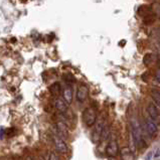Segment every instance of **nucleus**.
<instances>
[{"instance_id": "nucleus-11", "label": "nucleus", "mask_w": 160, "mask_h": 160, "mask_svg": "<svg viewBox=\"0 0 160 160\" xmlns=\"http://www.w3.org/2000/svg\"><path fill=\"white\" fill-rule=\"evenodd\" d=\"M63 101H65L67 104H71L72 101V86H68L63 90Z\"/></svg>"}, {"instance_id": "nucleus-19", "label": "nucleus", "mask_w": 160, "mask_h": 160, "mask_svg": "<svg viewBox=\"0 0 160 160\" xmlns=\"http://www.w3.org/2000/svg\"><path fill=\"white\" fill-rule=\"evenodd\" d=\"M157 48H158V51L160 52V39L158 40V42H157Z\"/></svg>"}, {"instance_id": "nucleus-1", "label": "nucleus", "mask_w": 160, "mask_h": 160, "mask_svg": "<svg viewBox=\"0 0 160 160\" xmlns=\"http://www.w3.org/2000/svg\"><path fill=\"white\" fill-rule=\"evenodd\" d=\"M105 126H106V120H105V118H100L96 122V126L92 132V137H91L93 143H99L101 141V137Z\"/></svg>"}, {"instance_id": "nucleus-18", "label": "nucleus", "mask_w": 160, "mask_h": 160, "mask_svg": "<svg viewBox=\"0 0 160 160\" xmlns=\"http://www.w3.org/2000/svg\"><path fill=\"white\" fill-rule=\"evenodd\" d=\"M154 79H155V81H156L158 84H160V68H158V70L155 72Z\"/></svg>"}, {"instance_id": "nucleus-10", "label": "nucleus", "mask_w": 160, "mask_h": 160, "mask_svg": "<svg viewBox=\"0 0 160 160\" xmlns=\"http://www.w3.org/2000/svg\"><path fill=\"white\" fill-rule=\"evenodd\" d=\"M146 131H147V133L151 137H154L158 132L157 125L152 121H148L147 123H146Z\"/></svg>"}, {"instance_id": "nucleus-2", "label": "nucleus", "mask_w": 160, "mask_h": 160, "mask_svg": "<svg viewBox=\"0 0 160 160\" xmlns=\"http://www.w3.org/2000/svg\"><path fill=\"white\" fill-rule=\"evenodd\" d=\"M82 117H83V122L85 123V125L88 127L94 126L97 122V113H96V110L92 107L86 108Z\"/></svg>"}, {"instance_id": "nucleus-5", "label": "nucleus", "mask_w": 160, "mask_h": 160, "mask_svg": "<svg viewBox=\"0 0 160 160\" xmlns=\"http://www.w3.org/2000/svg\"><path fill=\"white\" fill-rule=\"evenodd\" d=\"M89 97V88L86 85H81L77 90L76 98L80 103H84Z\"/></svg>"}, {"instance_id": "nucleus-13", "label": "nucleus", "mask_w": 160, "mask_h": 160, "mask_svg": "<svg viewBox=\"0 0 160 160\" xmlns=\"http://www.w3.org/2000/svg\"><path fill=\"white\" fill-rule=\"evenodd\" d=\"M152 13H154V12H153L152 8L150 7V6H141L138 9V14L141 17H143V18L147 17L148 15L152 14Z\"/></svg>"}, {"instance_id": "nucleus-9", "label": "nucleus", "mask_w": 160, "mask_h": 160, "mask_svg": "<svg viewBox=\"0 0 160 160\" xmlns=\"http://www.w3.org/2000/svg\"><path fill=\"white\" fill-rule=\"evenodd\" d=\"M122 160H134V154L129 147H123L120 150Z\"/></svg>"}, {"instance_id": "nucleus-21", "label": "nucleus", "mask_w": 160, "mask_h": 160, "mask_svg": "<svg viewBox=\"0 0 160 160\" xmlns=\"http://www.w3.org/2000/svg\"><path fill=\"white\" fill-rule=\"evenodd\" d=\"M26 160H33V159H32V158H31V157L29 156V157H27V159H26Z\"/></svg>"}, {"instance_id": "nucleus-3", "label": "nucleus", "mask_w": 160, "mask_h": 160, "mask_svg": "<svg viewBox=\"0 0 160 160\" xmlns=\"http://www.w3.org/2000/svg\"><path fill=\"white\" fill-rule=\"evenodd\" d=\"M52 141L54 144V148H56L57 152L59 154H66L68 152V145L65 142V140L62 139L61 137L58 135L52 136Z\"/></svg>"}, {"instance_id": "nucleus-4", "label": "nucleus", "mask_w": 160, "mask_h": 160, "mask_svg": "<svg viewBox=\"0 0 160 160\" xmlns=\"http://www.w3.org/2000/svg\"><path fill=\"white\" fill-rule=\"evenodd\" d=\"M105 152L110 157H115L119 154V145H118V142L116 139H110V141L107 144V147H106V150H105Z\"/></svg>"}, {"instance_id": "nucleus-15", "label": "nucleus", "mask_w": 160, "mask_h": 160, "mask_svg": "<svg viewBox=\"0 0 160 160\" xmlns=\"http://www.w3.org/2000/svg\"><path fill=\"white\" fill-rule=\"evenodd\" d=\"M155 59H156V57L153 53H146L143 58V63L146 67H150L154 63Z\"/></svg>"}, {"instance_id": "nucleus-6", "label": "nucleus", "mask_w": 160, "mask_h": 160, "mask_svg": "<svg viewBox=\"0 0 160 160\" xmlns=\"http://www.w3.org/2000/svg\"><path fill=\"white\" fill-rule=\"evenodd\" d=\"M56 128H57V133H58V137H61V138L63 140L68 138V128L65 122L63 121L57 122Z\"/></svg>"}, {"instance_id": "nucleus-16", "label": "nucleus", "mask_w": 160, "mask_h": 160, "mask_svg": "<svg viewBox=\"0 0 160 160\" xmlns=\"http://www.w3.org/2000/svg\"><path fill=\"white\" fill-rule=\"evenodd\" d=\"M62 79H63V81L66 82V84L68 85V86H71L72 84H74L75 83V81H76V79H75V77L72 76V74H65L62 76Z\"/></svg>"}, {"instance_id": "nucleus-12", "label": "nucleus", "mask_w": 160, "mask_h": 160, "mask_svg": "<svg viewBox=\"0 0 160 160\" xmlns=\"http://www.w3.org/2000/svg\"><path fill=\"white\" fill-rule=\"evenodd\" d=\"M147 112L149 114V116L151 117L153 120H156L159 116V112H158V109L156 107L155 104H149L148 107H147Z\"/></svg>"}, {"instance_id": "nucleus-20", "label": "nucleus", "mask_w": 160, "mask_h": 160, "mask_svg": "<svg viewBox=\"0 0 160 160\" xmlns=\"http://www.w3.org/2000/svg\"><path fill=\"white\" fill-rule=\"evenodd\" d=\"M157 63H158V66H159V68H160V58L157 59Z\"/></svg>"}, {"instance_id": "nucleus-8", "label": "nucleus", "mask_w": 160, "mask_h": 160, "mask_svg": "<svg viewBox=\"0 0 160 160\" xmlns=\"http://www.w3.org/2000/svg\"><path fill=\"white\" fill-rule=\"evenodd\" d=\"M48 90H49V93L52 94L53 98H58L62 94V87H61V84L58 83V82L49 86Z\"/></svg>"}, {"instance_id": "nucleus-17", "label": "nucleus", "mask_w": 160, "mask_h": 160, "mask_svg": "<svg viewBox=\"0 0 160 160\" xmlns=\"http://www.w3.org/2000/svg\"><path fill=\"white\" fill-rule=\"evenodd\" d=\"M48 160H61V159H59L58 155L56 152H52L51 154H49Z\"/></svg>"}, {"instance_id": "nucleus-7", "label": "nucleus", "mask_w": 160, "mask_h": 160, "mask_svg": "<svg viewBox=\"0 0 160 160\" xmlns=\"http://www.w3.org/2000/svg\"><path fill=\"white\" fill-rule=\"evenodd\" d=\"M52 106L54 107V109H57L58 112H61L62 114H65L68 111L67 103L63 101V100H61L58 98H54L52 100Z\"/></svg>"}, {"instance_id": "nucleus-14", "label": "nucleus", "mask_w": 160, "mask_h": 160, "mask_svg": "<svg viewBox=\"0 0 160 160\" xmlns=\"http://www.w3.org/2000/svg\"><path fill=\"white\" fill-rule=\"evenodd\" d=\"M150 95H151V98L153 100L154 104L156 106L160 107V90L156 89V88H153L150 92Z\"/></svg>"}]
</instances>
